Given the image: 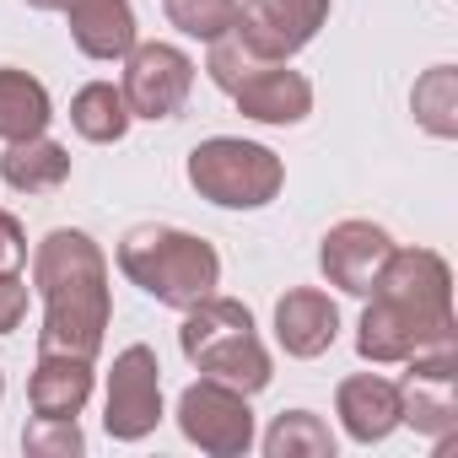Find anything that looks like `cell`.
Segmentation results:
<instances>
[{
  "label": "cell",
  "mask_w": 458,
  "mask_h": 458,
  "mask_svg": "<svg viewBox=\"0 0 458 458\" xmlns=\"http://www.w3.org/2000/svg\"><path fill=\"white\" fill-rule=\"evenodd\" d=\"M33 286L44 297V329L38 351H65L98 361L108 324H114V297H108V259L81 226H55L33 249Z\"/></svg>",
  "instance_id": "1"
},
{
  "label": "cell",
  "mask_w": 458,
  "mask_h": 458,
  "mask_svg": "<svg viewBox=\"0 0 458 458\" xmlns=\"http://www.w3.org/2000/svg\"><path fill=\"white\" fill-rule=\"evenodd\" d=\"M119 270L130 286H140L162 308H194L221 286V254L183 226L140 221L119 238Z\"/></svg>",
  "instance_id": "2"
},
{
  "label": "cell",
  "mask_w": 458,
  "mask_h": 458,
  "mask_svg": "<svg viewBox=\"0 0 458 458\" xmlns=\"http://www.w3.org/2000/svg\"><path fill=\"white\" fill-rule=\"evenodd\" d=\"M178 351L199 377H221V383L243 388L249 399L259 388H270V377H276V361H270V351L254 329V313L233 297H216V292L205 302L183 308Z\"/></svg>",
  "instance_id": "3"
},
{
  "label": "cell",
  "mask_w": 458,
  "mask_h": 458,
  "mask_svg": "<svg viewBox=\"0 0 458 458\" xmlns=\"http://www.w3.org/2000/svg\"><path fill=\"white\" fill-rule=\"evenodd\" d=\"M189 189L221 210H265L276 205V194L286 189V162L243 135H210L189 151L183 162Z\"/></svg>",
  "instance_id": "4"
},
{
  "label": "cell",
  "mask_w": 458,
  "mask_h": 458,
  "mask_svg": "<svg viewBox=\"0 0 458 458\" xmlns=\"http://www.w3.org/2000/svg\"><path fill=\"white\" fill-rule=\"evenodd\" d=\"M178 431H183V442H194L210 458H243L259 442L249 394L221 377H194L178 394Z\"/></svg>",
  "instance_id": "5"
},
{
  "label": "cell",
  "mask_w": 458,
  "mask_h": 458,
  "mask_svg": "<svg viewBox=\"0 0 458 458\" xmlns=\"http://www.w3.org/2000/svg\"><path fill=\"white\" fill-rule=\"evenodd\" d=\"M162 361L151 345H124L103 394V431L114 442H146L162 426Z\"/></svg>",
  "instance_id": "6"
},
{
  "label": "cell",
  "mask_w": 458,
  "mask_h": 458,
  "mask_svg": "<svg viewBox=\"0 0 458 458\" xmlns=\"http://www.w3.org/2000/svg\"><path fill=\"white\" fill-rule=\"evenodd\" d=\"M124 65V76H119V92H124V103H130V114L135 119H178V108L189 103V92H194V60L178 49V44H140L135 38V49L119 60Z\"/></svg>",
  "instance_id": "7"
},
{
  "label": "cell",
  "mask_w": 458,
  "mask_h": 458,
  "mask_svg": "<svg viewBox=\"0 0 458 458\" xmlns=\"http://www.w3.org/2000/svg\"><path fill=\"white\" fill-rule=\"evenodd\" d=\"M329 12H335V0H243L233 33L259 60H292L318 38Z\"/></svg>",
  "instance_id": "8"
},
{
  "label": "cell",
  "mask_w": 458,
  "mask_h": 458,
  "mask_svg": "<svg viewBox=\"0 0 458 458\" xmlns=\"http://www.w3.org/2000/svg\"><path fill=\"white\" fill-rule=\"evenodd\" d=\"M372 297H388L399 308H410L420 324H453V270L442 254L431 249H399L383 259V276L372 286Z\"/></svg>",
  "instance_id": "9"
},
{
  "label": "cell",
  "mask_w": 458,
  "mask_h": 458,
  "mask_svg": "<svg viewBox=\"0 0 458 458\" xmlns=\"http://www.w3.org/2000/svg\"><path fill=\"white\" fill-rule=\"evenodd\" d=\"M394 254V238L388 226L367 221V216H351V221H335L324 243H318V270L335 292L345 297H372L377 276H383V259Z\"/></svg>",
  "instance_id": "10"
},
{
  "label": "cell",
  "mask_w": 458,
  "mask_h": 458,
  "mask_svg": "<svg viewBox=\"0 0 458 458\" xmlns=\"http://www.w3.org/2000/svg\"><path fill=\"white\" fill-rule=\"evenodd\" d=\"M238 103L243 119L254 124H302L313 114V81L302 71H292V60H265L259 71H249L233 92H226Z\"/></svg>",
  "instance_id": "11"
},
{
  "label": "cell",
  "mask_w": 458,
  "mask_h": 458,
  "mask_svg": "<svg viewBox=\"0 0 458 458\" xmlns=\"http://www.w3.org/2000/svg\"><path fill=\"white\" fill-rule=\"evenodd\" d=\"M447 329H458V324H442L437 329V324H420L410 308H399L388 297H372L367 313H361V324H356V356L372 361V367H404L426 340H437Z\"/></svg>",
  "instance_id": "12"
},
{
  "label": "cell",
  "mask_w": 458,
  "mask_h": 458,
  "mask_svg": "<svg viewBox=\"0 0 458 458\" xmlns=\"http://www.w3.org/2000/svg\"><path fill=\"white\" fill-rule=\"evenodd\" d=\"M340 340V308L329 292L318 286H292L281 302H276V345L297 361H313L324 356L329 345Z\"/></svg>",
  "instance_id": "13"
},
{
  "label": "cell",
  "mask_w": 458,
  "mask_h": 458,
  "mask_svg": "<svg viewBox=\"0 0 458 458\" xmlns=\"http://www.w3.org/2000/svg\"><path fill=\"white\" fill-rule=\"evenodd\" d=\"M335 415L351 442H361V447L388 442L399 431V383L383 372H356L335 388Z\"/></svg>",
  "instance_id": "14"
},
{
  "label": "cell",
  "mask_w": 458,
  "mask_h": 458,
  "mask_svg": "<svg viewBox=\"0 0 458 458\" xmlns=\"http://www.w3.org/2000/svg\"><path fill=\"white\" fill-rule=\"evenodd\" d=\"M87 399H92V361L65 356V351H38L33 377H28V410L76 420L87 410Z\"/></svg>",
  "instance_id": "15"
},
{
  "label": "cell",
  "mask_w": 458,
  "mask_h": 458,
  "mask_svg": "<svg viewBox=\"0 0 458 458\" xmlns=\"http://www.w3.org/2000/svg\"><path fill=\"white\" fill-rule=\"evenodd\" d=\"M65 22H71V44L87 60L108 65V60H124L135 49V12H130V0H71Z\"/></svg>",
  "instance_id": "16"
},
{
  "label": "cell",
  "mask_w": 458,
  "mask_h": 458,
  "mask_svg": "<svg viewBox=\"0 0 458 458\" xmlns=\"http://www.w3.org/2000/svg\"><path fill=\"white\" fill-rule=\"evenodd\" d=\"M0 183L17 194H55L71 183V151L44 130L28 140H12L6 157H0Z\"/></svg>",
  "instance_id": "17"
},
{
  "label": "cell",
  "mask_w": 458,
  "mask_h": 458,
  "mask_svg": "<svg viewBox=\"0 0 458 458\" xmlns=\"http://www.w3.org/2000/svg\"><path fill=\"white\" fill-rule=\"evenodd\" d=\"M55 119V103H49V87L17 65H0V140H28V135H44Z\"/></svg>",
  "instance_id": "18"
},
{
  "label": "cell",
  "mask_w": 458,
  "mask_h": 458,
  "mask_svg": "<svg viewBox=\"0 0 458 458\" xmlns=\"http://www.w3.org/2000/svg\"><path fill=\"white\" fill-rule=\"evenodd\" d=\"M458 383H437V377H404L399 383V426H415V437L426 442H447L458 431Z\"/></svg>",
  "instance_id": "19"
},
{
  "label": "cell",
  "mask_w": 458,
  "mask_h": 458,
  "mask_svg": "<svg viewBox=\"0 0 458 458\" xmlns=\"http://www.w3.org/2000/svg\"><path fill=\"white\" fill-rule=\"evenodd\" d=\"M130 124H135V114H130V103L114 81H87L71 98V130L92 146H119L130 135Z\"/></svg>",
  "instance_id": "20"
},
{
  "label": "cell",
  "mask_w": 458,
  "mask_h": 458,
  "mask_svg": "<svg viewBox=\"0 0 458 458\" xmlns=\"http://www.w3.org/2000/svg\"><path fill=\"white\" fill-rule=\"evenodd\" d=\"M410 114L426 135L458 140V65H431L410 87Z\"/></svg>",
  "instance_id": "21"
},
{
  "label": "cell",
  "mask_w": 458,
  "mask_h": 458,
  "mask_svg": "<svg viewBox=\"0 0 458 458\" xmlns=\"http://www.w3.org/2000/svg\"><path fill=\"white\" fill-rule=\"evenodd\" d=\"M259 447L270 453V458H335V431H329V420L324 415H313V410H286V415H276L270 420V431L259 437Z\"/></svg>",
  "instance_id": "22"
},
{
  "label": "cell",
  "mask_w": 458,
  "mask_h": 458,
  "mask_svg": "<svg viewBox=\"0 0 458 458\" xmlns=\"http://www.w3.org/2000/svg\"><path fill=\"white\" fill-rule=\"evenodd\" d=\"M162 6H167V22H173L183 38L216 44L226 28L238 22V6H243V0H162Z\"/></svg>",
  "instance_id": "23"
},
{
  "label": "cell",
  "mask_w": 458,
  "mask_h": 458,
  "mask_svg": "<svg viewBox=\"0 0 458 458\" xmlns=\"http://www.w3.org/2000/svg\"><path fill=\"white\" fill-rule=\"evenodd\" d=\"M22 453L28 458H81L87 453V437L65 415H33L22 426Z\"/></svg>",
  "instance_id": "24"
},
{
  "label": "cell",
  "mask_w": 458,
  "mask_h": 458,
  "mask_svg": "<svg viewBox=\"0 0 458 458\" xmlns=\"http://www.w3.org/2000/svg\"><path fill=\"white\" fill-rule=\"evenodd\" d=\"M28 265V233L12 210H0V276H22Z\"/></svg>",
  "instance_id": "25"
},
{
  "label": "cell",
  "mask_w": 458,
  "mask_h": 458,
  "mask_svg": "<svg viewBox=\"0 0 458 458\" xmlns=\"http://www.w3.org/2000/svg\"><path fill=\"white\" fill-rule=\"evenodd\" d=\"M28 318V281L22 276H0V335L22 329Z\"/></svg>",
  "instance_id": "26"
},
{
  "label": "cell",
  "mask_w": 458,
  "mask_h": 458,
  "mask_svg": "<svg viewBox=\"0 0 458 458\" xmlns=\"http://www.w3.org/2000/svg\"><path fill=\"white\" fill-rule=\"evenodd\" d=\"M28 6H33V12H60V17H65L71 0H28Z\"/></svg>",
  "instance_id": "27"
},
{
  "label": "cell",
  "mask_w": 458,
  "mask_h": 458,
  "mask_svg": "<svg viewBox=\"0 0 458 458\" xmlns=\"http://www.w3.org/2000/svg\"><path fill=\"white\" fill-rule=\"evenodd\" d=\"M0 399H6V372H0Z\"/></svg>",
  "instance_id": "28"
}]
</instances>
